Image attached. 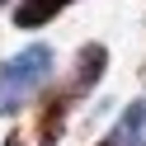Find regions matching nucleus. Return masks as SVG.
Masks as SVG:
<instances>
[{
    "mask_svg": "<svg viewBox=\"0 0 146 146\" xmlns=\"http://www.w3.org/2000/svg\"><path fill=\"white\" fill-rule=\"evenodd\" d=\"M104 71H108V47L104 42H80L76 47V61H71V76H66V94L71 99H80V94H90V90L104 80Z\"/></svg>",
    "mask_w": 146,
    "mask_h": 146,
    "instance_id": "2",
    "label": "nucleus"
},
{
    "mask_svg": "<svg viewBox=\"0 0 146 146\" xmlns=\"http://www.w3.org/2000/svg\"><path fill=\"white\" fill-rule=\"evenodd\" d=\"M5 146H24V137H19V132H10V137H5Z\"/></svg>",
    "mask_w": 146,
    "mask_h": 146,
    "instance_id": "6",
    "label": "nucleus"
},
{
    "mask_svg": "<svg viewBox=\"0 0 146 146\" xmlns=\"http://www.w3.org/2000/svg\"><path fill=\"white\" fill-rule=\"evenodd\" d=\"M71 104H76V99H71L66 90H52V94H47V104H42L38 118H33L38 146H57L61 141V132H66V123H71Z\"/></svg>",
    "mask_w": 146,
    "mask_h": 146,
    "instance_id": "3",
    "label": "nucleus"
},
{
    "mask_svg": "<svg viewBox=\"0 0 146 146\" xmlns=\"http://www.w3.org/2000/svg\"><path fill=\"white\" fill-rule=\"evenodd\" d=\"M57 71V47L52 42H29L0 66V118H14L47 90Z\"/></svg>",
    "mask_w": 146,
    "mask_h": 146,
    "instance_id": "1",
    "label": "nucleus"
},
{
    "mask_svg": "<svg viewBox=\"0 0 146 146\" xmlns=\"http://www.w3.org/2000/svg\"><path fill=\"white\" fill-rule=\"evenodd\" d=\"M104 141L108 146H146V94L123 108V118L113 123V132H108Z\"/></svg>",
    "mask_w": 146,
    "mask_h": 146,
    "instance_id": "4",
    "label": "nucleus"
},
{
    "mask_svg": "<svg viewBox=\"0 0 146 146\" xmlns=\"http://www.w3.org/2000/svg\"><path fill=\"white\" fill-rule=\"evenodd\" d=\"M0 5H10V0H0Z\"/></svg>",
    "mask_w": 146,
    "mask_h": 146,
    "instance_id": "8",
    "label": "nucleus"
},
{
    "mask_svg": "<svg viewBox=\"0 0 146 146\" xmlns=\"http://www.w3.org/2000/svg\"><path fill=\"white\" fill-rule=\"evenodd\" d=\"M94 146H108V141H94Z\"/></svg>",
    "mask_w": 146,
    "mask_h": 146,
    "instance_id": "7",
    "label": "nucleus"
},
{
    "mask_svg": "<svg viewBox=\"0 0 146 146\" xmlns=\"http://www.w3.org/2000/svg\"><path fill=\"white\" fill-rule=\"evenodd\" d=\"M66 5H76V0H14V10H10V19H14V29H42V24H52Z\"/></svg>",
    "mask_w": 146,
    "mask_h": 146,
    "instance_id": "5",
    "label": "nucleus"
}]
</instances>
